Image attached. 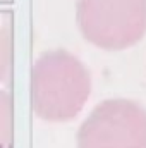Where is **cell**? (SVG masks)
Returning a JSON list of instances; mask_svg holds the SVG:
<instances>
[{
	"mask_svg": "<svg viewBox=\"0 0 146 148\" xmlns=\"http://www.w3.org/2000/svg\"><path fill=\"white\" fill-rule=\"evenodd\" d=\"M91 77L83 62L65 50L45 52L31 71V105L40 119L65 122L88 102Z\"/></svg>",
	"mask_w": 146,
	"mask_h": 148,
	"instance_id": "6da1fadb",
	"label": "cell"
},
{
	"mask_svg": "<svg viewBox=\"0 0 146 148\" xmlns=\"http://www.w3.org/2000/svg\"><path fill=\"white\" fill-rule=\"evenodd\" d=\"M77 24L89 43L126 50L146 33V0H77Z\"/></svg>",
	"mask_w": 146,
	"mask_h": 148,
	"instance_id": "7a4b0ae2",
	"label": "cell"
},
{
	"mask_svg": "<svg viewBox=\"0 0 146 148\" xmlns=\"http://www.w3.org/2000/svg\"><path fill=\"white\" fill-rule=\"evenodd\" d=\"M77 148H146V110L124 98L102 102L81 124Z\"/></svg>",
	"mask_w": 146,
	"mask_h": 148,
	"instance_id": "3957f363",
	"label": "cell"
}]
</instances>
